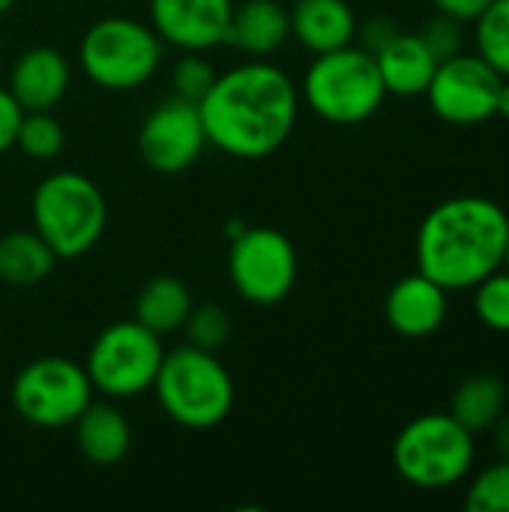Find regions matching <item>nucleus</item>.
<instances>
[{
    "label": "nucleus",
    "mask_w": 509,
    "mask_h": 512,
    "mask_svg": "<svg viewBox=\"0 0 509 512\" xmlns=\"http://www.w3.org/2000/svg\"><path fill=\"white\" fill-rule=\"evenodd\" d=\"M72 429H75V444L90 465L111 468L129 456L132 426L123 417V411L114 408L111 402H90L81 411V417L72 423Z\"/></svg>",
    "instance_id": "a211bd4d"
},
{
    "label": "nucleus",
    "mask_w": 509,
    "mask_h": 512,
    "mask_svg": "<svg viewBox=\"0 0 509 512\" xmlns=\"http://www.w3.org/2000/svg\"><path fill=\"white\" fill-rule=\"evenodd\" d=\"M174 96L189 99V102H201L207 96V90L216 81V69L210 60L201 57V51H183V57L174 63Z\"/></svg>",
    "instance_id": "cd10ccee"
},
{
    "label": "nucleus",
    "mask_w": 509,
    "mask_h": 512,
    "mask_svg": "<svg viewBox=\"0 0 509 512\" xmlns=\"http://www.w3.org/2000/svg\"><path fill=\"white\" fill-rule=\"evenodd\" d=\"M489 432H492V438H495V447H498L501 459H507L509 462V411H504V414L498 417V423H495Z\"/></svg>",
    "instance_id": "473e14b6"
},
{
    "label": "nucleus",
    "mask_w": 509,
    "mask_h": 512,
    "mask_svg": "<svg viewBox=\"0 0 509 512\" xmlns=\"http://www.w3.org/2000/svg\"><path fill=\"white\" fill-rule=\"evenodd\" d=\"M465 510L509 512V462L483 468L465 489Z\"/></svg>",
    "instance_id": "a878e982"
},
{
    "label": "nucleus",
    "mask_w": 509,
    "mask_h": 512,
    "mask_svg": "<svg viewBox=\"0 0 509 512\" xmlns=\"http://www.w3.org/2000/svg\"><path fill=\"white\" fill-rule=\"evenodd\" d=\"M291 36V15L288 6L279 0H243L234 3L225 42L237 51L249 54L252 60H264L279 51Z\"/></svg>",
    "instance_id": "dca6fc26"
},
{
    "label": "nucleus",
    "mask_w": 509,
    "mask_h": 512,
    "mask_svg": "<svg viewBox=\"0 0 509 512\" xmlns=\"http://www.w3.org/2000/svg\"><path fill=\"white\" fill-rule=\"evenodd\" d=\"M509 216L483 195L447 198L426 213L417 231V270L441 288L471 291L504 267Z\"/></svg>",
    "instance_id": "f03ea898"
},
{
    "label": "nucleus",
    "mask_w": 509,
    "mask_h": 512,
    "mask_svg": "<svg viewBox=\"0 0 509 512\" xmlns=\"http://www.w3.org/2000/svg\"><path fill=\"white\" fill-rule=\"evenodd\" d=\"M504 411H507V387L495 375L465 378L450 399V414L474 435L489 432Z\"/></svg>",
    "instance_id": "4be33fe9"
},
{
    "label": "nucleus",
    "mask_w": 509,
    "mask_h": 512,
    "mask_svg": "<svg viewBox=\"0 0 509 512\" xmlns=\"http://www.w3.org/2000/svg\"><path fill=\"white\" fill-rule=\"evenodd\" d=\"M504 270L509 273V231H507V249H504Z\"/></svg>",
    "instance_id": "c9c22d12"
},
{
    "label": "nucleus",
    "mask_w": 509,
    "mask_h": 512,
    "mask_svg": "<svg viewBox=\"0 0 509 512\" xmlns=\"http://www.w3.org/2000/svg\"><path fill=\"white\" fill-rule=\"evenodd\" d=\"M0 48H3V39H0Z\"/></svg>",
    "instance_id": "e433bc0d"
},
{
    "label": "nucleus",
    "mask_w": 509,
    "mask_h": 512,
    "mask_svg": "<svg viewBox=\"0 0 509 512\" xmlns=\"http://www.w3.org/2000/svg\"><path fill=\"white\" fill-rule=\"evenodd\" d=\"M30 219L33 231L57 258H81L105 234L108 204L90 177L78 171H54L33 189Z\"/></svg>",
    "instance_id": "39448f33"
},
{
    "label": "nucleus",
    "mask_w": 509,
    "mask_h": 512,
    "mask_svg": "<svg viewBox=\"0 0 509 512\" xmlns=\"http://www.w3.org/2000/svg\"><path fill=\"white\" fill-rule=\"evenodd\" d=\"M300 99L327 123L354 126L366 123L387 99L375 54L354 42L336 51L315 54L303 75Z\"/></svg>",
    "instance_id": "20e7f679"
},
{
    "label": "nucleus",
    "mask_w": 509,
    "mask_h": 512,
    "mask_svg": "<svg viewBox=\"0 0 509 512\" xmlns=\"http://www.w3.org/2000/svg\"><path fill=\"white\" fill-rule=\"evenodd\" d=\"M234 0H150V27L180 51H210L225 42Z\"/></svg>",
    "instance_id": "ddd939ff"
},
{
    "label": "nucleus",
    "mask_w": 509,
    "mask_h": 512,
    "mask_svg": "<svg viewBox=\"0 0 509 512\" xmlns=\"http://www.w3.org/2000/svg\"><path fill=\"white\" fill-rule=\"evenodd\" d=\"M15 3H18V0H0V15H6Z\"/></svg>",
    "instance_id": "f704fd0d"
},
{
    "label": "nucleus",
    "mask_w": 509,
    "mask_h": 512,
    "mask_svg": "<svg viewBox=\"0 0 509 512\" xmlns=\"http://www.w3.org/2000/svg\"><path fill=\"white\" fill-rule=\"evenodd\" d=\"M183 333H186L189 345L204 348V351H219L228 342L231 318H228V312L222 306L201 303V306H192V312H189V318L183 324Z\"/></svg>",
    "instance_id": "bb28decb"
},
{
    "label": "nucleus",
    "mask_w": 509,
    "mask_h": 512,
    "mask_svg": "<svg viewBox=\"0 0 509 512\" xmlns=\"http://www.w3.org/2000/svg\"><path fill=\"white\" fill-rule=\"evenodd\" d=\"M498 114L509 117V78L501 81V90H498Z\"/></svg>",
    "instance_id": "72a5a7b5"
},
{
    "label": "nucleus",
    "mask_w": 509,
    "mask_h": 512,
    "mask_svg": "<svg viewBox=\"0 0 509 512\" xmlns=\"http://www.w3.org/2000/svg\"><path fill=\"white\" fill-rule=\"evenodd\" d=\"M63 144H66V132L51 111H24L15 135V147L24 156L36 162H51L54 156H60Z\"/></svg>",
    "instance_id": "b1692460"
},
{
    "label": "nucleus",
    "mask_w": 509,
    "mask_h": 512,
    "mask_svg": "<svg viewBox=\"0 0 509 512\" xmlns=\"http://www.w3.org/2000/svg\"><path fill=\"white\" fill-rule=\"evenodd\" d=\"M87 369L66 357H39L12 381L15 414L36 429H66L93 402Z\"/></svg>",
    "instance_id": "1a4fd4ad"
},
{
    "label": "nucleus",
    "mask_w": 509,
    "mask_h": 512,
    "mask_svg": "<svg viewBox=\"0 0 509 512\" xmlns=\"http://www.w3.org/2000/svg\"><path fill=\"white\" fill-rule=\"evenodd\" d=\"M420 39L426 42V48L435 54V60H447L465 51V33H462V21L438 12L435 18L426 21V27L420 30Z\"/></svg>",
    "instance_id": "c85d7f7f"
},
{
    "label": "nucleus",
    "mask_w": 509,
    "mask_h": 512,
    "mask_svg": "<svg viewBox=\"0 0 509 512\" xmlns=\"http://www.w3.org/2000/svg\"><path fill=\"white\" fill-rule=\"evenodd\" d=\"M450 291L441 288L426 273H411L399 279L384 300V318L393 333L405 339H426L438 333L450 312Z\"/></svg>",
    "instance_id": "4468645a"
},
{
    "label": "nucleus",
    "mask_w": 509,
    "mask_h": 512,
    "mask_svg": "<svg viewBox=\"0 0 509 512\" xmlns=\"http://www.w3.org/2000/svg\"><path fill=\"white\" fill-rule=\"evenodd\" d=\"M474 459V432H468L450 411L414 417L393 441L396 474L423 492H441L465 483Z\"/></svg>",
    "instance_id": "423d86ee"
},
{
    "label": "nucleus",
    "mask_w": 509,
    "mask_h": 512,
    "mask_svg": "<svg viewBox=\"0 0 509 512\" xmlns=\"http://www.w3.org/2000/svg\"><path fill=\"white\" fill-rule=\"evenodd\" d=\"M474 51L509 78V0H492L474 21Z\"/></svg>",
    "instance_id": "5701e85b"
},
{
    "label": "nucleus",
    "mask_w": 509,
    "mask_h": 512,
    "mask_svg": "<svg viewBox=\"0 0 509 512\" xmlns=\"http://www.w3.org/2000/svg\"><path fill=\"white\" fill-rule=\"evenodd\" d=\"M501 75L474 51V54H456L438 63L426 99L429 108L453 126H477L498 114V90Z\"/></svg>",
    "instance_id": "9b49d317"
},
{
    "label": "nucleus",
    "mask_w": 509,
    "mask_h": 512,
    "mask_svg": "<svg viewBox=\"0 0 509 512\" xmlns=\"http://www.w3.org/2000/svg\"><path fill=\"white\" fill-rule=\"evenodd\" d=\"M162 45L150 24L111 15L87 27L78 45V63L87 81L102 90H138L156 75Z\"/></svg>",
    "instance_id": "0eeeda50"
},
{
    "label": "nucleus",
    "mask_w": 509,
    "mask_h": 512,
    "mask_svg": "<svg viewBox=\"0 0 509 512\" xmlns=\"http://www.w3.org/2000/svg\"><path fill=\"white\" fill-rule=\"evenodd\" d=\"M396 33H399V27H396V21H390V18H369V21L363 24V30L357 27V36L363 39L360 48H366L369 54H378Z\"/></svg>",
    "instance_id": "7c9ffc66"
},
{
    "label": "nucleus",
    "mask_w": 509,
    "mask_h": 512,
    "mask_svg": "<svg viewBox=\"0 0 509 512\" xmlns=\"http://www.w3.org/2000/svg\"><path fill=\"white\" fill-rule=\"evenodd\" d=\"M288 15L291 36L312 54L345 48L357 36V15L348 0H297Z\"/></svg>",
    "instance_id": "f3484780"
},
{
    "label": "nucleus",
    "mask_w": 509,
    "mask_h": 512,
    "mask_svg": "<svg viewBox=\"0 0 509 512\" xmlns=\"http://www.w3.org/2000/svg\"><path fill=\"white\" fill-rule=\"evenodd\" d=\"M198 111L207 144L219 153L231 159H267L297 126L300 90L285 69L249 60L216 75Z\"/></svg>",
    "instance_id": "f257e3e1"
},
{
    "label": "nucleus",
    "mask_w": 509,
    "mask_h": 512,
    "mask_svg": "<svg viewBox=\"0 0 509 512\" xmlns=\"http://www.w3.org/2000/svg\"><path fill=\"white\" fill-rule=\"evenodd\" d=\"M21 117H24V108L15 102L9 87H0V156L9 147H15V135H18Z\"/></svg>",
    "instance_id": "c756f323"
},
{
    "label": "nucleus",
    "mask_w": 509,
    "mask_h": 512,
    "mask_svg": "<svg viewBox=\"0 0 509 512\" xmlns=\"http://www.w3.org/2000/svg\"><path fill=\"white\" fill-rule=\"evenodd\" d=\"M192 294L189 288L174 276H156L150 279L138 297H135V321L147 330L165 336L183 330L189 312H192Z\"/></svg>",
    "instance_id": "412c9836"
},
{
    "label": "nucleus",
    "mask_w": 509,
    "mask_h": 512,
    "mask_svg": "<svg viewBox=\"0 0 509 512\" xmlns=\"http://www.w3.org/2000/svg\"><path fill=\"white\" fill-rule=\"evenodd\" d=\"M474 315L492 333H509V273L501 267L474 288Z\"/></svg>",
    "instance_id": "393cba45"
},
{
    "label": "nucleus",
    "mask_w": 509,
    "mask_h": 512,
    "mask_svg": "<svg viewBox=\"0 0 509 512\" xmlns=\"http://www.w3.org/2000/svg\"><path fill=\"white\" fill-rule=\"evenodd\" d=\"M432 3H435L438 12H444V15H450V18H456L462 24H471L492 0H432Z\"/></svg>",
    "instance_id": "2f4dec72"
},
{
    "label": "nucleus",
    "mask_w": 509,
    "mask_h": 512,
    "mask_svg": "<svg viewBox=\"0 0 509 512\" xmlns=\"http://www.w3.org/2000/svg\"><path fill=\"white\" fill-rule=\"evenodd\" d=\"M60 258L36 231H9L0 237V282L30 288L54 273Z\"/></svg>",
    "instance_id": "aec40b11"
},
{
    "label": "nucleus",
    "mask_w": 509,
    "mask_h": 512,
    "mask_svg": "<svg viewBox=\"0 0 509 512\" xmlns=\"http://www.w3.org/2000/svg\"><path fill=\"white\" fill-rule=\"evenodd\" d=\"M69 81V60L51 45H36L21 51L12 63L9 93L24 111H51L66 96Z\"/></svg>",
    "instance_id": "2eb2a0df"
},
{
    "label": "nucleus",
    "mask_w": 509,
    "mask_h": 512,
    "mask_svg": "<svg viewBox=\"0 0 509 512\" xmlns=\"http://www.w3.org/2000/svg\"><path fill=\"white\" fill-rule=\"evenodd\" d=\"M153 393L168 420L183 429H216L234 408V381L216 351L180 345L165 351Z\"/></svg>",
    "instance_id": "7ed1b4c3"
},
{
    "label": "nucleus",
    "mask_w": 509,
    "mask_h": 512,
    "mask_svg": "<svg viewBox=\"0 0 509 512\" xmlns=\"http://www.w3.org/2000/svg\"><path fill=\"white\" fill-rule=\"evenodd\" d=\"M297 249L279 228H243L231 240L228 279L252 306H276L297 285Z\"/></svg>",
    "instance_id": "9d476101"
},
{
    "label": "nucleus",
    "mask_w": 509,
    "mask_h": 512,
    "mask_svg": "<svg viewBox=\"0 0 509 512\" xmlns=\"http://www.w3.org/2000/svg\"><path fill=\"white\" fill-rule=\"evenodd\" d=\"M375 63L387 93L393 96H423L438 69V60L426 48L420 33H405V30H399L375 54Z\"/></svg>",
    "instance_id": "6ab92c4d"
},
{
    "label": "nucleus",
    "mask_w": 509,
    "mask_h": 512,
    "mask_svg": "<svg viewBox=\"0 0 509 512\" xmlns=\"http://www.w3.org/2000/svg\"><path fill=\"white\" fill-rule=\"evenodd\" d=\"M162 357V336L132 318L108 324L93 339L84 369L96 393L120 402L153 390Z\"/></svg>",
    "instance_id": "6e6552de"
},
{
    "label": "nucleus",
    "mask_w": 509,
    "mask_h": 512,
    "mask_svg": "<svg viewBox=\"0 0 509 512\" xmlns=\"http://www.w3.org/2000/svg\"><path fill=\"white\" fill-rule=\"evenodd\" d=\"M207 147L204 120L195 102L171 96L159 102L138 129V153L147 168L159 174H180L192 168Z\"/></svg>",
    "instance_id": "f8f14e48"
}]
</instances>
